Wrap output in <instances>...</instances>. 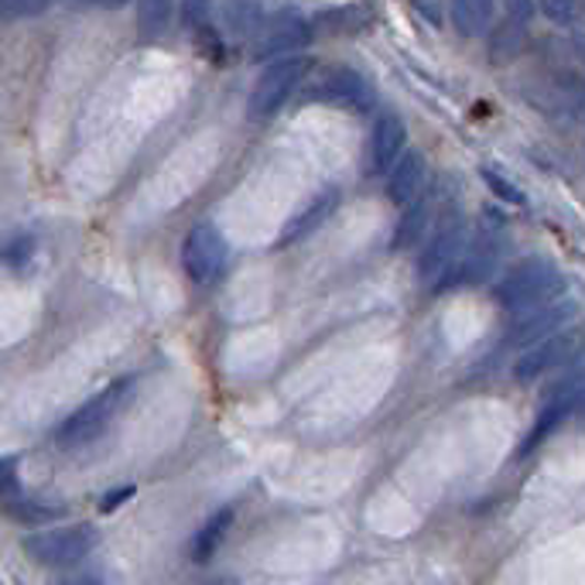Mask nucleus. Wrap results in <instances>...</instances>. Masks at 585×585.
I'll return each instance as SVG.
<instances>
[{"mask_svg":"<svg viewBox=\"0 0 585 585\" xmlns=\"http://www.w3.org/2000/svg\"><path fill=\"white\" fill-rule=\"evenodd\" d=\"M428 24H442V0H411Z\"/></svg>","mask_w":585,"mask_h":585,"instance_id":"nucleus-27","label":"nucleus"},{"mask_svg":"<svg viewBox=\"0 0 585 585\" xmlns=\"http://www.w3.org/2000/svg\"><path fill=\"white\" fill-rule=\"evenodd\" d=\"M308 42H312V24H308L298 11L285 8V11L267 14V24H264V31L257 35V55L271 58V55L301 48Z\"/></svg>","mask_w":585,"mask_h":585,"instance_id":"nucleus-11","label":"nucleus"},{"mask_svg":"<svg viewBox=\"0 0 585 585\" xmlns=\"http://www.w3.org/2000/svg\"><path fill=\"white\" fill-rule=\"evenodd\" d=\"M483 181H486V189L497 196L500 202H510V206H523V192L517 189V185H510L500 172H493V168H483Z\"/></svg>","mask_w":585,"mask_h":585,"instance_id":"nucleus-23","label":"nucleus"},{"mask_svg":"<svg viewBox=\"0 0 585 585\" xmlns=\"http://www.w3.org/2000/svg\"><path fill=\"white\" fill-rule=\"evenodd\" d=\"M209 11H212V0H185V24L192 31L209 24Z\"/></svg>","mask_w":585,"mask_h":585,"instance_id":"nucleus-26","label":"nucleus"},{"mask_svg":"<svg viewBox=\"0 0 585 585\" xmlns=\"http://www.w3.org/2000/svg\"><path fill=\"white\" fill-rule=\"evenodd\" d=\"M562 291V271L554 267L548 257H531L517 264L504 282L497 285V301L507 308V312H528L534 305L551 301Z\"/></svg>","mask_w":585,"mask_h":585,"instance_id":"nucleus-2","label":"nucleus"},{"mask_svg":"<svg viewBox=\"0 0 585 585\" xmlns=\"http://www.w3.org/2000/svg\"><path fill=\"white\" fill-rule=\"evenodd\" d=\"M27 254H31V240H27V236H18V240L8 246V264L14 267V264H21Z\"/></svg>","mask_w":585,"mask_h":585,"instance_id":"nucleus-28","label":"nucleus"},{"mask_svg":"<svg viewBox=\"0 0 585 585\" xmlns=\"http://www.w3.org/2000/svg\"><path fill=\"white\" fill-rule=\"evenodd\" d=\"M582 353H585V325H575V329L565 325V329L551 332L548 339H541V343L528 346V350L517 356V363H514V380L531 384V380L551 374V369L575 363Z\"/></svg>","mask_w":585,"mask_h":585,"instance_id":"nucleus-4","label":"nucleus"},{"mask_svg":"<svg viewBox=\"0 0 585 585\" xmlns=\"http://www.w3.org/2000/svg\"><path fill=\"white\" fill-rule=\"evenodd\" d=\"M175 0H137V31L144 38H158L168 27Z\"/></svg>","mask_w":585,"mask_h":585,"instance_id":"nucleus-20","label":"nucleus"},{"mask_svg":"<svg viewBox=\"0 0 585 585\" xmlns=\"http://www.w3.org/2000/svg\"><path fill=\"white\" fill-rule=\"evenodd\" d=\"M538 8H541V14L551 21V24H562V27H569V24H575L578 21V0H538Z\"/></svg>","mask_w":585,"mask_h":585,"instance_id":"nucleus-22","label":"nucleus"},{"mask_svg":"<svg viewBox=\"0 0 585 585\" xmlns=\"http://www.w3.org/2000/svg\"><path fill=\"white\" fill-rule=\"evenodd\" d=\"M97 544V531L89 523H69V528H52L24 538V551L35 559L38 565L48 569H73L79 565L86 554Z\"/></svg>","mask_w":585,"mask_h":585,"instance_id":"nucleus-6","label":"nucleus"},{"mask_svg":"<svg viewBox=\"0 0 585 585\" xmlns=\"http://www.w3.org/2000/svg\"><path fill=\"white\" fill-rule=\"evenodd\" d=\"M227 236L212 223H196L181 243V267L192 285H212L227 267Z\"/></svg>","mask_w":585,"mask_h":585,"instance_id":"nucleus-8","label":"nucleus"},{"mask_svg":"<svg viewBox=\"0 0 585 585\" xmlns=\"http://www.w3.org/2000/svg\"><path fill=\"white\" fill-rule=\"evenodd\" d=\"M69 4H79V8H82V4H97V8H100V0H69Z\"/></svg>","mask_w":585,"mask_h":585,"instance_id":"nucleus-31","label":"nucleus"},{"mask_svg":"<svg viewBox=\"0 0 585 585\" xmlns=\"http://www.w3.org/2000/svg\"><path fill=\"white\" fill-rule=\"evenodd\" d=\"M369 144H374V168L377 172H390L400 154H405V147H408L405 120H400L397 113H384L374 123V141H369Z\"/></svg>","mask_w":585,"mask_h":585,"instance_id":"nucleus-15","label":"nucleus"},{"mask_svg":"<svg viewBox=\"0 0 585 585\" xmlns=\"http://www.w3.org/2000/svg\"><path fill=\"white\" fill-rule=\"evenodd\" d=\"M230 528H233V507L216 510V514L202 523V528L196 531V538H192V559H196V562H209L212 554L220 551V544L227 541Z\"/></svg>","mask_w":585,"mask_h":585,"instance_id":"nucleus-17","label":"nucleus"},{"mask_svg":"<svg viewBox=\"0 0 585 585\" xmlns=\"http://www.w3.org/2000/svg\"><path fill=\"white\" fill-rule=\"evenodd\" d=\"M493 8H497V0H449L452 24L462 38H476L479 31L489 24Z\"/></svg>","mask_w":585,"mask_h":585,"instance_id":"nucleus-18","label":"nucleus"},{"mask_svg":"<svg viewBox=\"0 0 585 585\" xmlns=\"http://www.w3.org/2000/svg\"><path fill=\"white\" fill-rule=\"evenodd\" d=\"M578 400H582L578 390H554V394L548 397V405L538 411L531 431H528V435H523L517 455H531L534 449H541V445L554 435V431H559V428L572 418V411L578 408Z\"/></svg>","mask_w":585,"mask_h":585,"instance_id":"nucleus-12","label":"nucleus"},{"mask_svg":"<svg viewBox=\"0 0 585 585\" xmlns=\"http://www.w3.org/2000/svg\"><path fill=\"white\" fill-rule=\"evenodd\" d=\"M128 0H100V8H107V11H113V8H123Z\"/></svg>","mask_w":585,"mask_h":585,"instance_id":"nucleus-30","label":"nucleus"},{"mask_svg":"<svg viewBox=\"0 0 585 585\" xmlns=\"http://www.w3.org/2000/svg\"><path fill=\"white\" fill-rule=\"evenodd\" d=\"M421 185H424V154L421 151L400 154L397 165L390 168V178H387L390 202L405 209L408 202H415L421 196Z\"/></svg>","mask_w":585,"mask_h":585,"instance_id":"nucleus-14","label":"nucleus"},{"mask_svg":"<svg viewBox=\"0 0 585 585\" xmlns=\"http://www.w3.org/2000/svg\"><path fill=\"white\" fill-rule=\"evenodd\" d=\"M131 390V380H117L110 387H103L100 394H92L82 408H76L62 428L55 431V442L62 449H76V445H86L100 435V431L110 424V418L117 415V408L123 405V397Z\"/></svg>","mask_w":585,"mask_h":585,"instance_id":"nucleus-3","label":"nucleus"},{"mask_svg":"<svg viewBox=\"0 0 585 585\" xmlns=\"http://www.w3.org/2000/svg\"><path fill=\"white\" fill-rule=\"evenodd\" d=\"M462 240H466V220L455 206H449L418 257V277L428 288H449L462 261Z\"/></svg>","mask_w":585,"mask_h":585,"instance_id":"nucleus-1","label":"nucleus"},{"mask_svg":"<svg viewBox=\"0 0 585 585\" xmlns=\"http://www.w3.org/2000/svg\"><path fill=\"white\" fill-rule=\"evenodd\" d=\"M312 69V58H301V55H288V58H274L271 66L261 73V79L254 82V92H251V117L254 120H267L282 110L291 97L295 89L301 86V79Z\"/></svg>","mask_w":585,"mask_h":585,"instance_id":"nucleus-5","label":"nucleus"},{"mask_svg":"<svg viewBox=\"0 0 585 585\" xmlns=\"http://www.w3.org/2000/svg\"><path fill=\"white\" fill-rule=\"evenodd\" d=\"M504 8H507V24L517 27H523L534 18V0H504Z\"/></svg>","mask_w":585,"mask_h":585,"instance_id":"nucleus-25","label":"nucleus"},{"mask_svg":"<svg viewBox=\"0 0 585 585\" xmlns=\"http://www.w3.org/2000/svg\"><path fill=\"white\" fill-rule=\"evenodd\" d=\"M339 209V192L335 189H325L319 192L312 202H308L298 216H291V220L285 223L282 236H277V246H288L295 240H305V236H312L316 230H322L329 220H332V212Z\"/></svg>","mask_w":585,"mask_h":585,"instance_id":"nucleus-13","label":"nucleus"},{"mask_svg":"<svg viewBox=\"0 0 585 585\" xmlns=\"http://www.w3.org/2000/svg\"><path fill=\"white\" fill-rule=\"evenodd\" d=\"M507 246V230H504V220L493 212H483L479 216V227L466 246V257L459 261V271H455V285L462 288H476L483 285L486 277L493 274V267H497L500 254Z\"/></svg>","mask_w":585,"mask_h":585,"instance_id":"nucleus-7","label":"nucleus"},{"mask_svg":"<svg viewBox=\"0 0 585 585\" xmlns=\"http://www.w3.org/2000/svg\"><path fill=\"white\" fill-rule=\"evenodd\" d=\"M428 216H431V196H418L415 202L405 206V216H400L397 233H394V251H408L411 243L421 240V233L428 227Z\"/></svg>","mask_w":585,"mask_h":585,"instance_id":"nucleus-19","label":"nucleus"},{"mask_svg":"<svg viewBox=\"0 0 585 585\" xmlns=\"http://www.w3.org/2000/svg\"><path fill=\"white\" fill-rule=\"evenodd\" d=\"M128 497H134V489L131 486H123V489H117V493H107L103 497V510H113V507H120Z\"/></svg>","mask_w":585,"mask_h":585,"instance_id":"nucleus-29","label":"nucleus"},{"mask_svg":"<svg viewBox=\"0 0 585 585\" xmlns=\"http://www.w3.org/2000/svg\"><path fill=\"white\" fill-rule=\"evenodd\" d=\"M223 21L230 27V35L254 42L267 24V11L261 0H223Z\"/></svg>","mask_w":585,"mask_h":585,"instance_id":"nucleus-16","label":"nucleus"},{"mask_svg":"<svg viewBox=\"0 0 585 585\" xmlns=\"http://www.w3.org/2000/svg\"><path fill=\"white\" fill-rule=\"evenodd\" d=\"M578 308L572 301H544V305H534L528 312H517V319L507 325L504 332V343L507 346H534L541 339H548L551 332L565 329L572 319H575Z\"/></svg>","mask_w":585,"mask_h":585,"instance_id":"nucleus-9","label":"nucleus"},{"mask_svg":"<svg viewBox=\"0 0 585 585\" xmlns=\"http://www.w3.org/2000/svg\"><path fill=\"white\" fill-rule=\"evenodd\" d=\"M52 0H0V14L4 21H18V18H35L42 14Z\"/></svg>","mask_w":585,"mask_h":585,"instance_id":"nucleus-24","label":"nucleus"},{"mask_svg":"<svg viewBox=\"0 0 585 585\" xmlns=\"http://www.w3.org/2000/svg\"><path fill=\"white\" fill-rule=\"evenodd\" d=\"M308 100L366 110L369 103H374V89H369V82L356 69L335 66V69H325L312 86H308Z\"/></svg>","mask_w":585,"mask_h":585,"instance_id":"nucleus-10","label":"nucleus"},{"mask_svg":"<svg viewBox=\"0 0 585 585\" xmlns=\"http://www.w3.org/2000/svg\"><path fill=\"white\" fill-rule=\"evenodd\" d=\"M8 514L21 523H45V520H55L62 514V507L55 504H42V500H11L8 504Z\"/></svg>","mask_w":585,"mask_h":585,"instance_id":"nucleus-21","label":"nucleus"}]
</instances>
